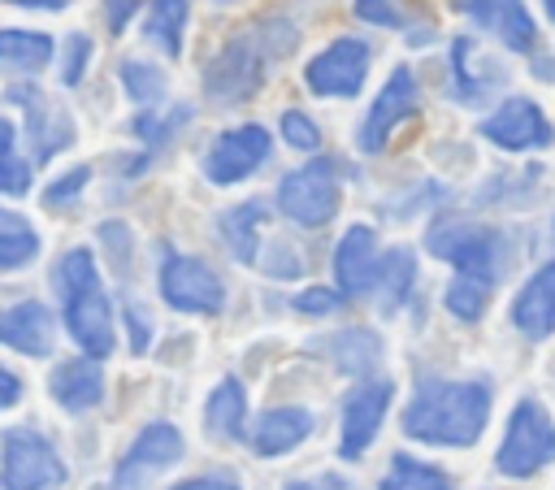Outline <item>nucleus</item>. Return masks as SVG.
I'll use <instances>...</instances> for the list:
<instances>
[{"instance_id": "1", "label": "nucleus", "mask_w": 555, "mask_h": 490, "mask_svg": "<svg viewBox=\"0 0 555 490\" xmlns=\"http://www.w3.org/2000/svg\"><path fill=\"white\" fill-rule=\"evenodd\" d=\"M490 421L486 382H438L425 377L403 412V434L429 447H473Z\"/></svg>"}, {"instance_id": "2", "label": "nucleus", "mask_w": 555, "mask_h": 490, "mask_svg": "<svg viewBox=\"0 0 555 490\" xmlns=\"http://www.w3.org/2000/svg\"><path fill=\"white\" fill-rule=\"evenodd\" d=\"M278 30H286V22H260L251 35H234L208 65H204V91L217 104H234V100H251L264 82V65L273 56H286L295 43H278Z\"/></svg>"}, {"instance_id": "3", "label": "nucleus", "mask_w": 555, "mask_h": 490, "mask_svg": "<svg viewBox=\"0 0 555 490\" xmlns=\"http://www.w3.org/2000/svg\"><path fill=\"white\" fill-rule=\"evenodd\" d=\"M551 460H555V421L538 399H520L507 416V434L499 442L494 464L503 477H533Z\"/></svg>"}, {"instance_id": "4", "label": "nucleus", "mask_w": 555, "mask_h": 490, "mask_svg": "<svg viewBox=\"0 0 555 490\" xmlns=\"http://www.w3.org/2000/svg\"><path fill=\"white\" fill-rule=\"evenodd\" d=\"M338 199H343L338 169H334V160H325V156L312 160V165H304V169H295V173H286L282 186H278V208H282L295 225H308V230L334 221Z\"/></svg>"}, {"instance_id": "5", "label": "nucleus", "mask_w": 555, "mask_h": 490, "mask_svg": "<svg viewBox=\"0 0 555 490\" xmlns=\"http://www.w3.org/2000/svg\"><path fill=\"white\" fill-rule=\"evenodd\" d=\"M65 481V464L52 442L35 429H9L0 442V486L4 490H56Z\"/></svg>"}, {"instance_id": "6", "label": "nucleus", "mask_w": 555, "mask_h": 490, "mask_svg": "<svg viewBox=\"0 0 555 490\" xmlns=\"http://www.w3.org/2000/svg\"><path fill=\"white\" fill-rule=\"evenodd\" d=\"M369 78V43L356 35L334 39L330 48H321L308 65H304V82L312 95L325 100H351Z\"/></svg>"}, {"instance_id": "7", "label": "nucleus", "mask_w": 555, "mask_h": 490, "mask_svg": "<svg viewBox=\"0 0 555 490\" xmlns=\"http://www.w3.org/2000/svg\"><path fill=\"white\" fill-rule=\"evenodd\" d=\"M429 252L438 260H447L455 273H473V278H486V282H494L499 269H503L499 234L486 230V225H468V221H451V225L429 230Z\"/></svg>"}, {"instance_id": "8", "label": "nucleus", "mask_w": 555, "mask_h": 490, "mask_svg": "<svg viewBox=\"0 0 555 490\" xmlns=\"http://www.w3.org/2000/svg\"><path fill=\"white\" fill-rule=\"evenodd\" d=\"M160 295L178 312H221L225 304V282L195 256H165L160 265Z\"/></svg>"}, {"instance_id": "9", "label": "nucleus", "mask_w": 555, "mask_h": 490, "mask_svg": "<svg viewBox=\"0 0 555 490\" xmlns=\"http://www.w3.org/2000/svg\"><path fill=\"white\" fill-rule=\"evenodd\" d=\"M416 108H421V91H416L412 69H408V65L390 69L386 87L377 91V100L369 104V113H364V121H360V134H356V139H360V152H382V147L390 143L395 126L408 121V117H416Z\"/></svg>"}, {"instance_id": "10", "label": "nucleus", "mask_w": 555, "mask_h": 490, "mask_svg": "<svg viewBox=\"0 0 555 490\" xmlns=\"http://www.w3.org/2000/svg\"><path fill=\"white\" fill-rule=\"evenodd\" d=\"M269 147H273V143H269V130H264V126H256V121L234 126V130L217 134V143L208 147L204 173H208V182H217V186H234V182L251 178V173L264 165Z\"/></svg>"}, {"instance_id": "11", "label": "nucleus", "mask_w": 555, "mask_h": 490, "mask_svg": "<svg viewBox=\"0 0 555 490\" xmlns=\"http://www.w3.org/2000/svg\"><path fill=\"white\" fill-rule=\"evenodd\" d=\"M390 395H395V386L386 377L382 382H360L356 390H347V399H343V442H338L343 460H360L369 451V442L377 438V429L386 421Z\"/></svg>"}, {"instance_id": "12", "label": "nucleus", "mask_w": 555, "mask_h": 490, "mask_svg": "<svg viewBox=\"0 0 555 490\" xmlns=\"http://www.w3.org/2000/svg\"><path fill=\"white\" fill-rule=\"evenodd\" d=\"M481 134H486L494 147H503V152H533V147H546V143L555 139V130H551V121L542 117V108H538L533 100H525V95L503 100V104L481 121Z\"/></svg>"}, {"instance_id": "13", "label": "nucleus", "mask_w": 555, "mask_h": 490, "mask_svg": "<svg viewBox=\"0 0 555 490\" xmlns=\"http://www.w3.org/2000/svg\"><path fill=\"white\" fill-rule=\"evenodd\" d=\"M455 9L512 52H533L538 43V26L520 0H455Z\"/></svg>"}, {"instance_id": "14", "label": "nucleus", "mask_w": 555, "mask_h": 490, "mask_svg": "<svg viewBox=\"0 0 555 490\" xmlns=\"http://www.w3.org/2000/svg\"><path fill=\"white\" fill-rule=\"evenodd\" d=\"M65 304V330H69V338L87 351V356H108L113 351V308H108V295L100 291V282L95 286H87V291H78V295H69V299H61Z\"/></svg>"}, {"instance_id": "15", "label": "nucleus", "mask_w": 555, "mask_h": 490, "mask_svg": "<svg viewBox=\"0 0 555 490\" xmlns=\"http://www.w3.org/2000/svg\"><path fill=\"white\" fill-rule=\"evenodd\" d=\"M377 234L369 225H347V234L334 247V278L343 295H369L377 291Z\"/></svg>"}, {"instance_id": "16", "label": "nucleus", "mask_w": 555, "mask_h": 490, "mask_svg": "<svg viewBox=\"0 0 555 490\" xmlns=\"http://www.w3.org/2000/svg\"><path fill=\"white\" fill-rule=\"evenodd\" d=\"M512 325L525 338H546L555 334V260L533 269V278L516 291L512 299Z\"/></svg>"}, {"instance_id": "17", "label": "nucleus", "mask_w": 555, "mask_h": 490, "mask_svg": "<svg viewBox=\"0 0 555 490\" xmlns=\"http://www.w3.org/2000/svg\"><path fill=\"white\" fill-rule=\"evenodd\" d=\"M9 100L30 113V139H35V156L39 160L61 152L65 143H74V117L65 108L48 104L39 87H9Z\"/></svg>"}, {"instance_id": "18", "label": "nucleus", "mask_w": 555, "mask_h": 490, "mask_svg": "<svg viewBox=\"0 0 555 490\" xmlns=\"http://www.w3.org/2000/svg\"><path fill=\"white\" fill-rule=\"evenodd\" d=\"M0 343L22 351V356H48L52 351V317H48V308L35 304V299H22V304L4 308Z\"/></svg>"}, {"instance_id": "19", "label": "nucleus", "mask_w": 555, "mask_h": 490, "mask_svg": "<svg viewBox=\"0 0 555 490\" xmlns=\"http://www.w3.org/2000/svg\"><path fill=\"white\" fill-rule=\"evenodd\" d=\"M48 390L52 399L65 408V412H87L104 399V373L95 369V356L87 360H61L48 377Z\"/></svg>"}, {"instance_id": "20", "label": "nucleus", "mask_w": 555, "mask_h": 490, "mask_svg": "<svg viewBox=\"0 0 555 490\" xmlns=\"http://www.w3.org/2000/svg\"><path fill=\"white\" fill-rule=\"evenodd\" d=\"M312 412L308 408H273L256 421V434H251V447L256 455H286L295 451L308 434H312Z\"/></svg>"}, {"instance_id": "21", "label": "nucleus", "mask_w": 555, "mask_h": 490, "mask_svg": "<svg viewBox=\"0 0 555 490\" xmlns=\"http://www.w3.org/2000/svg\"><path fill=\"white\" fill-rule=\"evenodd\" d=\"M173 460H182V434L173 429V425H147V429H139V438H134V447L126 451V460L117 464V486L126 490V481L134 477V468H165V464H173Z\"/></svg>"}, {"instance_id": "22", "label": "nucleus", "mask_w": 555, "mask_h": 490, "mask_svg": "<svg viewBox=\"0 0 555 490\" xmlns=\"http://www.w3.org/2000/svg\"><path fill=\"white\" fill-rule=\"evenodd\" d=\"M451 82H455V95L460 100H481L490 87L503 82V69L490 56H481L468 35H460L451 43Z\"/></svg>"}, {"instance_id": "23", "label": "nucleus", "mask_w": 555, "mask_h": 490, "mask_svg": "<svg viewBox=\"0 0 555 490\" xmlns=\"http://www.w3.org/2000/svg\"><path fill=\"white\" fill-rule=\"evenodd\" d=\"M243 421H247V395L234 377H225L204 403V429L217 442H243Z\"/></svg>"}, {"instance_id": "24", "label": "nucleus", "mask_w": 555, "mask_h": 490, "mask_svg": "<svg viewBox=\"0 0 555 490\" xmlns=\"http://www.w3.org/2000/svg\"><path fill=\"white\" fill-rule=\"evenodd\" d=\"M264 217H269V208H264L260 199H247V204H234L230 212H221V238H225V247H230L234 260L256 265Z\"/></svg>"}, {"instance_id": "25", "label": "nucleus", "mask_w": 555, "mask_h": 490, "mask_svg": "<svg viewBox=\"0 0 555 490\" xmlns=\"http://www.w3.org/2000/svg\"><path fill=\"white\" fill-rule=\"evenodd\" d=\"M147 39L165 56H182V30H186V0H152L147 4Z\"/></svg>"}, {"instance_id": "26", "label": "nucleus", "mask_w": 555, "mask_h": 490, "mask_svg": "<svg viewBox=\"0 0 555 490\" xmlns=\"http://www.w3.org/2000/svg\"><path fill=\"white\" fill-rule=\"evenodd\" d=\"M412 278H416V256L408 247H390L382 252L377 260V295H382V308H399L412 291Z\"/></svg>"}, {"instance_id": "27", "label": "nucleus", "mask_w": 555, "mask_h": 490, "mask_svg": "<svg viewBox=\"0 0 555 490\" xmlns=\"http://www.w3.org/2000/svg\"><path fill=\"white\" fill-rule=\"evenodd\" d=\"M0 61L9 69L35 74V69H43L52 61V39L43 30H4L0 35Z\"/></svg>"}, {"instance_id": "28", "label": "nucleus", "mask_w": 555, "mask_h": 490, "mask_svg": "<svg viewBox=\"0 0 555 490\" xmlns=\"http://www.w3.org/2000/svg\"><path fill=\"white\" fill-rule=\"evenodd\" d=\"M39 252V234L26 217H17L13 208L0 212V269H22L26 260H35Z\"/></svg>"}, {"instance_id": "29", "label": "nucleus", "mask_w": 555, "mask_h": 490, "mask_svg": "<svg viewBox=\"0 0 555 490\" xmlns=\"http://www.w3.org/2000/svg\"><path fill=\"white\" fill-rule=\"evenodd\" d=\"M377 490H455V486L447 481L442 468H434L425 460H412V455H395L390 460V473L382 477Z\"/></svg>"}, {"instance_id": "30", "label": "nucleus", "mask_w": 555, "mask_h": 490, "mask_svg": "<svg viewBox=\"0 0 555 490\" xmlns=\"http://www.w3.org/2000/svg\"><path fill=\"white\" fill-rule=\"evenodd\" d=\"M95 282H100V269H95V256H91L87 247L65 252V256L56 260V269H52V286H56L61 299H69V295H78V291H87V286H95Z\"/></svg>"}, {"instance_id": "31", "label": "nucleus", "mask_w": 555, "mask_h": 490, "mask_svg": "<svg viewBox=\"0 0 555 490\" xmlns=\"http://www.w3.org/2000/svg\"><path fill=\"white\" fill-rule=\"evenodd\" d=\"M490 286L486 278H473V273H455L451 286H447V312L460 317V321H477L486 312V299H490Z\"/></svg>"}, {"instance_id": "32", "label": "nucleus", "mask_w": 555, "mask_h": 490, "mask_svg": "<svg viewBox=\"0 0 555 490\" xmlns=\"http://www.w3.org/2000/svg\"><path fill=\"white\" fill-rule=\"evenodd\" d=\"M121 87H126V95L134 104L152 108L165 95V74L156 65H147V61H121Z\"/></svg>"}, {"instance_id": "33", "label": "nucleus", "mask_w": 555, "mask_h": 490, "mask_svg": "<svg viewBox=\"0 0 555 490\" xmlns=\"http://www.w3.org/2000/svg\"><path fill=\"white\" fill-rule=\"evenodd\" d=\"M330 351L338 360V369H364V360H356V351H377V338L369 330H347L330 338Z\"/></svg>"}, {"instance_id": "34", "label": "nucleus", "mask_w": 555, "mask_h": 490, "mask_svg": "<svg viewBox=\"0 0 555 490\" xmlns=\"http://www.w3.org/2000/svg\"><path fill=\"white\" fill-rule=\"evenodd\" d=\"M282 139L291 143V147H299V152H317V143H321V130H317V121L308 117V113H282Z\"/></svg>"}, {"instance_id": "35", "label": "nucleus", "mask_w": 555, "mask_h": 490, "mask_svg": "<svg viewBox=\"0 0 555 490\" xmlns=\"http://www.w3.org/2000/svg\"><path fill=\"white\" fill-rule=\"evenodd\" d=\"M87 61H91V39H87V35H69L65 61H61V82H65V87H78L82 74H87Z\"/></svg>"}, {"instance_id": "36", "label": "nucleus", "mask_w": 555, "mask_h": 490, "mask_svg": "<svg viewBox=\"0 0 555 490\" xmlns=\"http://www.w3.org/2000/svg\"><path fill=\"white\" fill-rule=\"evenodd\" d=\"M87 182H91V169H87V165H74L69 173H61L56 182H48V186H43V204H48V208H61V204H65V199H74Z\"/></svg>"}, {"instance_id": "37", "label": "nucleus", "mask_w": 555, "mask_h": 490, "mask_svg": "<svg viewBox=\"0 0 555 490\" xmlns=\"http://www.w3.org/2000/svg\"><path fill=\"white\" fill-rule=\"evenodd\" d=\"M338 304H343V291H330V286H308L295 295V312L304 317H330Z\"/></svg>"}, {"instance_id": "38", "label": "nucleus", "mask_w": 555, "mask_h": 490, "mask_svg": "<svg viewBox=\"0 0 555 490\" xmlns=\"http://www.w3.org/2000/svg\"><path fill=\"white\" fill-rule=\"evenodd\" d=\"M178 121H186V108L165 113V117H156V113H139V117H134V134H139V139H147V143H160Z\"/></svg>"}, {"instance_id": "39", "label": "nucleus", "mask_w": 555, "mask_h": 490, "mask_svg": "<svg viewBox=\"0 0 555 490\" xmlns=\"http://www.w3.org/2000/svg\"><path fill=\"white\" fill-rule=\"evenodd\" d=\"M0 186L4 195H22L30 186V165L17 152H0Z\"/></svg>"}, {"instance_id": "40", "label": "nucleus", "mask_w": 555, "mask_h": 490, "mask_svg": "<svg viewBox=\"0 0 555 490\" xmlns=\"http://www.w3.org/2000/svg\"><path fill=\"white\" fill-rule=\"evenodd\" d=\"M356 17H364L373 26H399L403 22L399 9H395V0H356Z\"/></svg>"}, {"instance_id": "41", "label": "nucleus", "mask_w": 555, "mask_h": 490, "mask_svg": "<svg viewBox=\"0 0 555 490\" xmlns=\"http://www.w3.org/2000/svg\"><path fill=\"white\" fill-rule=\"evenodd\" d=\"M143 0H104V22H108V35H121L130 26V17L139 13Z\"/></svg>"}, {"instance_id": "42", "label": "nucleus", "mask_w": 555, "mask_h": 490, "mask_svg": "<svg viewBox=\"0 0 555 490\" xmlns=\"http://www.w3.org/2000/svg\"><path fill=\"white\" fill-rule=\"evenodd\" d=\"M126 325H130V351L143 356V351L152 347V325H147V317H143L139 308H126Z\"/></svg>"}, {"instance_id": "43", "label": "nucleus", "mask_w": 555, "mask_h": 490, "mask_svg": "<svg viewBox=\"0 0 555 490\" xmlns=\"http://www.w3.org/2000/svg\"><path fill=\"white\" fill-rule=\"evenodd\" d=\"M17 395H22L17 373H13V369H0V408H13V403H17Z\"/></svg>"}, {"instance_id": "44", "label": "nucleus", "mask_w": 555, "mask_h": 490, "mask_svg": "<svg viewBox=\"0 0 555 490\" xmlns=\"http://www.w3.org/2000/svg\"><path fill=\"white\" fill-rule=\"evenodd\" d=\"M173 490H238V486L225 481V477H191V481H182V486H173Z\"/></svg>"}, {"instance_id": "45", "label": "nucleus", "mask_w": 555, "mask_h": 490, "mask_svg": "<svg viewBox=\"0 0 555 490\" xmlns=\"http://www.w3.org/2000/svg\"><path fill=\"white\" fill-rule=\"evenodd\" d=\"M9 4H17V9H48V13H56V9H65L69 0H9Z\"/></svg>"}, {"instance_id": "46", "label": "nucleus", "mask_w": 555, "mask_h": 490, "mask_svg": "<svg viewBox=\"0 0 555 490\" xmlns=\"http://www.w3.org/2000/svg\"><path fill=\"white\" fill-rule=\"evenodd\" d=\"M286 490H317L312 481H295V486H286Z\"/></svg>"}, {"instance_id": "47", "label": "nucleus", "mask_w": 555, "mask_h": 490, "mask_svg": "<svg viewBox=\"0 0 555 490\" xmlns=\"http://www.w3.org/2000/svg\"><path fill=\"white\" fill-rule=\"evenodd\" d=\"M542 9H546V13H551V17H555V0H542Z\"/></svg>"}]
</instances>
